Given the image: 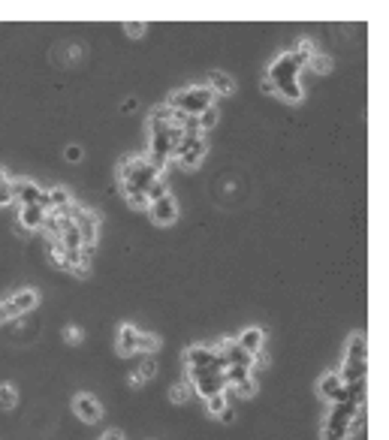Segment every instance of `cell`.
I'll return each instance as SVG.
<instances>
[{
	"label": "cell",
	"instance_id": "1",
	"mask_svg": "<svg viewBox=\"0 0 389 440\" xmlns=\"http://www.w3.org/2000/svg\"><path fill=\"white\" fill-rule=\"evenodd\" d=\"M311 58H314L311 42H299L293 51H284L281 58H274L269 66V79H266L272 85V94H281L284 100L299 103L305 97L299 85V73L311 64Z\"/></svg>",
	"mask_w": 389,
	"mask_h": 440
},
{
	"label": "cell",
	"instance_id": "2",
	"mask_svg": "<svg viewBox=\"0 0 389 440\" xmlns=\"http://www.w3.org/2000/svg\"><path fill=\"white\" fill-rule=\"evenodd\" d=\"M118 178H121V191H124L127 202L136 208H142V206H148L145 193H148V187L160 178V172L148 163V157H130V160L121 163Z\"/></svg>",
	"mask_w": 389,
	"mask_h": 440
},
{
	"label": "cell",
	"instance_id": "6",
	"mask_svg": "<svg viewBox=\"0 0 389 440\" xmlns=\"http://www.w3.org/2000/svg\"><path fill=\"white\" fill-rule=\"evenodd\" d=\"M185 362H187V374L196 377V374H209V371H226V362L215 347H190L185 353Z\"/></svg>",
	"mask_w": 389,
	"mask_h": 440
},
{
	"label": "cell",
	"instance_id": "34",
	"mask_svg": "<svg viewBox=\"0 0 389 440\" xmlns=\"http://www.w3.org/2000/svg\"><path fill=\"white\" fill-rule=\"evenodd\" d=\"M311 70H317V73H326V70H329V60H326V58H311Z\"/></svg>",
	"mask_w": 389,
	"mask_h": 440
},
{
	"label": "cell",
	"instance_id": "17",
	"mask_svg": "<svg viewBox=\"0 0 389 440\" xmlns=\"http://www.w3.org/2000/svg\"><path fill=\"white\" fill-rule=\"evenodd\" d=\"M365 371H368V359H344V368H341V383H356L365 380Z\"/></svg>",
	"mask_w": 389,
	"mask_h": 440
},
{
	"label": "cell",
	"instance_id": "19",
	"mask_svg": "<svg viewBox=\"0 0 389 440\" xmlns=\"http://www.w3.org/2000/svg\"><path fill=\"white\" fill-rule=\"evenodd\" d=\"M209 82H211V94H233V90H235V85H233V79H230V75H226V73H211L209 75Z\"/></svg>",
	"mask_w": 389,
	"mask_h": 440
},
{
	"label": "cell",
	"instance_id": "13",
	"mask_svg": "<svg viewBox=\"0 0 389 440\" xmlns=\"http://www.w3.org/2000/svg\"><path fill=\"white\" fill-rule=\"evenodd\" d=\"M73 407H75V413H79L82 422H100V416H103V407L97 404V398L88 395V392H82V395L73 401Z\"/></svg>",
	"mask_w": 389,
	"mask_h": 440
},
{
	"label": "cell",
	"instance_id": "7",
	"mask_svg": "<svg viewBox=\"0 0 389 440\" xmlns=\"http://www.w3.org/2000/svg\"><path fill=\"white\" fill-rule=\"evenodd\" d=\"M67 211H70L73 223L79 226V232H82V245L91 247V245H94V239H97V223H100V217H97L94 211L79 208V206H67Z\"/></svg>",
	"mask_w": 389,
	"mask_h": 440
},
{
	"label": "cell",
	"instance_id": "23",
	"mask_svg": "<svg viewBox=\"0 0 389 440\" xmlns=\"http://www.w3.org/2000/svg\"><path fill=\"white\" fill-rule=\"evenodd\" d=\"M205 407H209L211 416H224V411L230 407L226 404V392H220V395H209L205 398Z\"/></svg>",
	"mask_w": 389,
	"mask_h": 440
},
{
	"label": "cell",
	"instance_id": "28",
	"mask_svg": "<svg viewBox=\"0 0 389 440\" xmlns=\"http://www.w3.org/2000/svg\"><path fill=\"white\" fill-rule=\"evenodd\" d=\"M15 407V389L12 386H0V411H10Z\"/></svg>",
	"mask_w": 389,
	"mask_h": 440
},
{
	"label": "cell",
	"instance_id": "37",
	"mask_svg": "<svg viewBox=\"0 0 389 440\" xmlns=\"http://www.w3.org/2000/svg\"><path fill=\"white\" fill-rule=\"evenodd\" d=\"M103 440H124V437H121V431H106Z\"/></svg>",
	"mask_w": 389,
	"mask_h": 440
},
{
	"label": "cell",
	"instance_id": "38",
	"mask_svg": "<svg viewBox=\"0 0 389 440\" xmlns=\"http://www.w3.org/2000/svg\"><path fill=\"white\" fill-rule=\"evenodd\" d=\"M67 338H70V341H79V338H82V332H75V329H70V332H67Z\"/></svg>",
	"mask_w": 389,
	"mask_h": 440
},
{
	"label": "cell",
	"instance_id": "9",
	"mask_svg": "<svg viewBox=\"0 0 389 440\" xmlns=\"http://www.w3.org/2000/svg\"><path fill=\"white\" fill-rule=\"evenodd\" d=\"M148 215H151V220H154L157 226H169L172 220L178 217V206H175V199L166 193V196H160V199L148 202Z\"/></svg>",
	"mask_w": 389,
	"mask_h": 440
},
{
	"label": "cell",
	"instance_id": "25",
	"mask_svg": "<svg viewBox=\"0 0 389 440\" xmlns=\"http://www.w3.org/2000/svg\"><path fill=\"white\" fill-rule=\"evenodd\" d=\"M196 121H200V130H211V127L217 124V106H209V109L202 112V115H196Z\"/></svg>",
	"mask_w": 389,
	"mask_h": 440
},
{
	"label": "cell",
	"instance_id": "32",
	"mask_svg": "<svg viewBox=\"0 0 389 440\" xmlns=\"http://www.w3.org/2000/svg\"><path fill=\"white\" fill-rule=\"evenodd\" d=\"M64 157H67L70 163H79L85 154H82V148H79V145H67V148H64Z\"/></svg>",
	"mask_w": 389,
	"mask_h": 440
},
{
	"label": "cell",
	"instance_id": "18",
	"mask_svg": "<svg viewBox=\"0 0 389 440\" xmlns=\"http://www.w3.org/2000/svg\"><path fill=\"white\" fill-rule=\"evenodd\" d=\"M10 302V310H12V317H21L25 310H30L40 302V295H36V290H21V293H15L12 299H6Z\"/></svg>",
	"mask_w": 389,
	"mask_h": 440
},
{
	"label": "cell",
	"instance_id": "11",
	"mask_svg": "<svg viewBox=\"0 0 389 440\" xmlns=\"http://www.w3.org/2000/svg\"><path fill=\"white\" fill-rule=\"evenodd\" d=\"M217 353L224 356L226 368H230V365H241V368H254V356L241 350V347H239V341H235V338H230V341H220Z\"/></svg>",
	"mask_w": 389,
	"mask_h": 440
},
{
	"label": "cell",
	"instance_id": "27",
	"mask_svg": "<svg viewBox=\"0 0 389 440\" xmlns=\"http://www.w3.org/2000/svg\"><path fill=\"white\" fill-rule=\"evenodd\" d=\"M166 193H169V191H166V181H163V178H157L154 184L148 187V193H145V199H148V202H154V199H160V196H166Z\"/></svg>",
	"mask_w": 389,
	"mask_h": 440
},
{
	"label": "cell",
	"instance_id": "16",
	"mask_svg": "<svg viewBox=\"0 0 389 440\" xmlns=\"http://www.w3.org/2000/svg\"><path fill=\"white\" fill-rule=\"evenodd\" d=\"M45 223V211L40 206H21L19 211V226L21 230H40V226Z\"/></svg>",
	"mask_w": 389,
	"mask_h": 440
},
{
	"label": "cell",
	"instance_id": "8",
	"mask_svg": "<svg viewBox=\"0 0 389 440\" xmlns=\"http://www.w3.org/2000/svg\"><path fill=\"white\" fill-rule=\"evenodd\" d=\"M190 386H193L196 395L209 398V395H220L226 392V380H224V371H209V374H196L190 377Z\"/></svg>",
	"mask_w": 389,
	"mask_h": 440
},
{
	"label": "cell",
	"instance_id": "36",
	"mask_svg": "<svg viewBox=\"0 0 389 440\" xmlns=\"http://www.w3.org/2000/svg\"><path fill=\"white\" fill-rule=\"evenodd\" d=\"M136 106H139L136 100H127L124 106H121V109H124V115H133V112H136Z\"/></svg>",
	"mask_w": 389,
	"mask_h": 440
},
{
	"label": "cell",
	"instance_id": "21",
	"mask_svg": "<svg viewBox=\"0 0 389 440\" xmlns=\"http://www.w3.org/2000/svg\"><path fill=\"white\" fill-rule=\"evenodd\" d=\"M45 199H49V211H60L70 206V193L64 191V187H55V191L45 193Z\"/></svg>",
	"mask_w": 389,
	"mask_h": 440
},
{
	"label": "cell",
	"instance_id": "3",
	"mask_svg": "<svg viewBox=\"0 0 389 440\" xmlns=\"http://www.w3.org/2000/svg\"><path fill=\"white\" fill-rule=\"evenodd\" d=\"M205 133L200 130V121L196 118H185V124H181V136H178V145H175L172 157L178 160V166H185V169H196V166L202 163L205 157Z\"/></svg>",
	"mask_w": 389,
	"mask_h": 440
},
{
	"label": "cell",
	"instance_id": "14",
	"mask_svg": "<svg viewBox=\"0 0 389 440\" xmlns=\"http://www.w3.org/2000/svg\"><path fill=\"white\" fill-rule=\"evenodd\" d=\"M235 341H239L241 350L250 353V356L257 359L259 350H263V344H266V335H263V329H259V326H250V329H245V332H241V335L235 338Z\"/></svg>",
	"mask_w": 389,
	"mask_h": 440
},
{
	"label": "cell",
	"instance_id": "35",
	"mask_svg": "<svg viewBox=\"0 0 389 440\" xmlns=\"http://www.w3.org/2000/svg\"><path fill=\"white\" fill-rule=\"evenodd\" d=\"M6 320H15V317L10 310V302H0V323H6Z\"/></svg>",
	"mask_w": 389,
	"mask_h": 440
},
{
	"label": "cell",
	"instance_id": "5",
	"mask_svg": "<svg viewBox=\"0 0 389 440\" xmlns=\"http://www.w3.org/2000/svg\"><path fill=\"white\" fill-rule=\"evenodd\" d=\"M359 407L350 404V401H338V404H332V411H329V416H326V422H323V440H347L350 437V422H353V416H356Z\"/></svg>",
	"mask_w": 389,
	"mask_h": 440
},
{
	"label": "cell",
	"instance_id": "29",
	"mask_svg": "<svg viewBox=\"0 0 389 440\" xmlns=\"http://www.w3.org/2000/svg\"><path fill=\"white\" fill-rule=\"evenodd\" d=\"M139 347L142 353H154L157 350V335H148V332H139Z\"/></svg>",
	"mask_w": 389,
	"mask_h": 440
},
{
	"label": "cell",
	"instance_id": "30",
	"mask_svg": "<svg viewBox=\"0 0 389 440\" xmlns=\"http://www.w3.org/2000/svg\"><path fill=\"white\" fill-rule=\"evenodd\" d=\"M6 202H12V181L0 172V206H6Z\"/></svg>",
	"mask_w": 389,
	"mask_h": 440
},
{
	"label": "cell",
	"instance_id": "26",
	"mask_svg": "<svg viewBox=\"0 0 389 440\" xmlns=\"http://www.w3.org/2000/svg\"><path fill=\"white\" fill-rule=\"evenodd\" d=\"M233 389H235V392H239V395H241V398H250V395H254V392H257V380H254V374H250V377H248V380H241V383H235V386H233Z\"/></svg>",
	"mask_w": 389,
	"mask_h": 440
},
{
	"label": "cell",
	"instance_id": "22",
	"mask_svg": "<svg viewBox=\"0 0 389 440\" xmlns=\"http://www.w3.org/2000/svg\"><path fill=\"white\" fill-rule=\"evenodd\" d=\"M250 377V368H241V365H230L224 371V380L226 386H235V383H241V380H248Z\"/></svg>",
	"mask_w": 389,
	"mask_h": 440
},
{
	"label": "cell",
	"instance_id": "15",
	"mask_svg": "<svg viewBox=\"0 0 389 440\" xmlns=\"http://www.w3.org/2000/svg\"><path fill=\"white\" fill-rule=\"evenodd\" d=\"M139 329L136 326H121V332H118V353L121 356H133V353H139Z\"/></svg>",
	"mask_w": 389,
	"mask_h": 440
},
{
	"label": "cell",
	"instance_id": "33",
	"mask_svg": "<svg viewBox=\"0 0 389 440\" xmlns=\"http://www.w3.org/2000/svg\"><path fill=\"white\" fill-rule=\"evenodd\" d=\"M124 30H127L130 36H142V34H145V25H142V21H127Z\"/></svg>",
	"mask_w": 389,
	"mask_h": 440
},
{
	"label": "cell",
	"instance_id": "20",
	"mask_svg": "<svg viewBox=\"0 0 389 440\" xmlns=\"http://www.w3.org/2000/svg\"><path fill=\"white\" fill-rule=\"evenodd\" d=\"M344 359H368V341H365V335H353V338H350Z\"/></svg>",
	"mask_w": 389,
	"mask_h": 440
},
{
	"label": "cell",
	"instance_id": "31",
	"mask_svg": "<svg viewBox=\"0 0 389 440\" xmlns=\"http://www.w3.org/2000/svg\"><path fill=\"white\" fill-rule=\"evenodd\" d=\"M190 392H193V386H187V383L175 386V389H172V401H178V404H181V401H187Z\"/></svg>",
	"mask_w": 389,
	"mask_h": 440
},
{
	"label": "cell",
	"instance_id": "10",
	"mask_svg": "<svg viewBox=\"0 0 389 440\" xmlns=\"http://www.w3.org/2000/svg\"><path fill=\"white\" fill-rule=\"evenodd\" d=\"M317 389H320V395H323L326 401H329V404H338V401H347V389H344V383H341L338 371H329V374H323V377H320Z\"/></svg>",
	"mask_w": 389,
	"mask_h": 440
},
{
	"label": "cell",
	"instance_id": "12",
	"mask_svg": "<svg viewBox=\"0 0 389 440\" xmlns=\"http://www.w3.org/2000/svg\"><path fill=\"white\" fill-rule=\"evenodd\" d=\"M43 193L45 191L34 181H12V202H19V206H40Z\"/></svg>",
	"mask_w": 389,
	"mask_h": 440
},
{
	"label": "cell",
	"instance_id": "4",
	"mask_svg": "<svg viewBox=\"0 0 389 440\" xmlns=\"http://www.w3.org/2000/svg\"><path fill=\"white\" fill-rule=\"evenodd\" d=\"M209 106H215V94H211L209 85H187V88H178L169 97V109L181 112V115H187V118L202 115Z\"/></svg>",
	"mask_w": 389,
	"mask_h": 440
},
{
	"label": "cell",
	"instance_id": "24",
	"mask_svg": "<svg viewBox=\"0 0 389 440\" xmlns=\"http://www.w3.org/2000/svg\"><path fill=\"white\" fill-rule=\"evenodd\" d=\"M154 371H157V365H154V359H145L139 368H136V374H133V383H142V380H151L154 377Z\"/></svg>",
	"mask_w": 389,
	"mask_h": 440
}]
</instances>
